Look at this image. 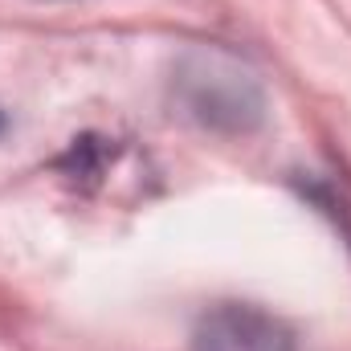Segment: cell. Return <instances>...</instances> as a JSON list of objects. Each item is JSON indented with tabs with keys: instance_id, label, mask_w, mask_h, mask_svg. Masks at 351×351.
<instances>
[{
	"instance_id": "cell-1",
	"label": "cell",
	"mask_w": 351,
	"mask_h": 351,
	"mask_svg": "<svg viewBox=\"0 0 351 351\" xmlns=\"http://www.w3.org/2000/svg\"><path fill=\"white\" fill-rule=\"evenodd\" d=\"M172 94L184 119L217 135H250L265 123V90L258 74L221 49L188 53L176 66Z\"/></svg>"
},
{
	"instance_id": "cell-2",
	"label": "cell",
	"mask_w": 351,
	"mask_h": 351,
	"mask_svg": "<svg viewBox=\"0 0 351 351\" xmlns=\"http://www.w3.org/2000/svg\"><path fill=\"white\" fill-rule=\"evenodd\" d=\"M192 351H298L294 331L254 302L213 306L192 335Z\"/></svg>"
},
{
	"instance_id": "cell-3",
	"label": "cell",
	"mask_w": 351,
	"mask_h": 351,
	"mask_svg": "<svg viewBox=\"0 0 351 351\" xmlns=\"http://www.w3.org/2000/svg\"><path fill=\"white\" fill-rule=\"evenodd\" d=\"M0 131H4V110H0Z\"/></svg>"
}]
</instances>
